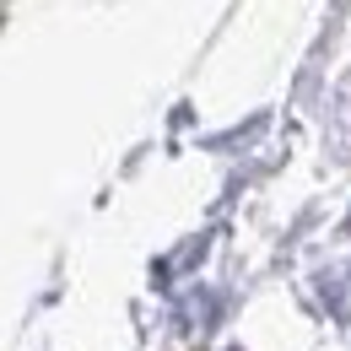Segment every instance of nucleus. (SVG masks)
<instances>
[{
  "label": "nucleus",
  "instance_id": "f257e3e1",
  "mask_svg": "<svg viewBox=\"0 0 351 351\" xmlns=\"http://www.w3.org/2000/svg\"><path fill=\"white\" fill-rule=\"evenodd\" d=\"M346 227H351V217H346Z\"/></svg>",
  "mask_w": 351,
  "mask_h": 351
}]
</instances>
